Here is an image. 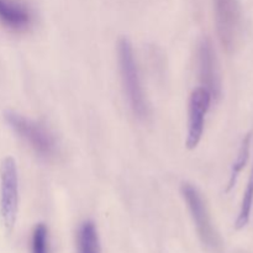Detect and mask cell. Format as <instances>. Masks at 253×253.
Returning a JSON list of instances; mask_svg holds the SVG:
<instances>
[{"label":"cell","mask_w":253,"mask_h":253,"mask_svg":"<svg viewBox=\"0 0 253 253\" xmlns=\"http://www.w3.org/2000/svg\"><path fill=\"white\" fill-rule=\"evenodd\" d=\"M31 253H51L48 227L43 222H40L34 227L31 234Z\"/></svg>","instance_id":"12"},{"label":"cell","mask_w":253,"mask_h":253,"mask_svg":"<svg viewBox=\"0 0 253 253\" xmlns=\"http://www.w3.org/2000/svg\"><path fill=\"white\" fill-rule=\"evenodd\" d=\"M214 12L220 43L227 53H232L241 42L244 27L240 0H214Z\"/></svg>","instance_id":"4"},{"label":"cell","mask_w":253,"mask_h":253,"mask_svg":"<svg viewBox=\"0 0 253 253\" xmlns=\"http://www.w3.org/2000/svg\"><path fill=\"white\" fill-rule=\"evenodd\" d=\"M253 210V167L250 174L249 182H247L246 189L244 192V197H242L241 207H240V211L237 214L236 220H235V229L242 230L244 227L247 226V224L251 220Z\"/></svg>","instance_id":"11"},{"label":"cell","mask_w":253,"mask_h":253,"mask_svg":"<svg viewBox=\"0 0 253 253\" xmlns=\"http://www.w3.org/2000/svg\"><path fill=\"white\" fill-rule=\"evenodd\" d=\"M212 96L204 86L195 88L192 91L188 106V130L185 146L188 150H194L200 143L204 133L205 116L211 105Z\"/></svg>","instance_id":"6"},{"label":"cell","mask_w":253,"mask_h":253,"mask_svg":"<svg viewBox=\"0 0 253 253\" xmlns=\"http://www.w3.org/2000/svg\"><path fill=\"white\" fill-rule=\"evenodd\" d=\"M0 22L12 31L24 32L34 24V14L22 0H0Z\"/></svg>","instance_id":"8"},{"label":"cell","mask_w":253,"mask_h":253,"mask_svg":"<svg viewBox=\"0 0 253 253\" xmlns=\"http://www.w3.org/2000/svg\"><path fill=\"white\" fill-rule=\"evenodd\" d=\"M180 194L187 203L188 210L190 212L193 222L197 229L202 244L209 251L214 253H220L222 251V241L217 232L216 227L212 224L207 202L203 198L202 193L190 183L185 182L180 185Z\"/></svg>","instance_id":"2"},{"label":"cell","mask_w":253,"mask_h":253,"mask_svg":"<svg viewBox=\"0 0 253 253\" xmlns=\"http://www.w3.org/2000/svg\"><path fill=\"white\" fill-rule=\"evenodd\" d=\"M118 59L121 81L131 110L138 119H146L148 116L147 99L141 83L132 44L126 37H121L118 42Z\"/></svg>","instance_id":"1"},{"label":"cell","mask_w":253,"mask_h":253,"mask_svg":"<svg viewBox=\"0 0 253 253\" xmlns=\"http://www.w3.org/2000/svg\"><path fill=\"white\" fill-rule=\"evenodd\" d=\"M77 253H101L98 227L91 220H85L78 227L76 237Z\"/></svg>","instance_id":"9"},{"label":"cell","mask_w":253,"mask_h":253,"mask_svg":"<svg viewBox=\"0 0 253 253\" xmlns=\"http://www.w3.org/2000/svg\"><path fill=\"white\" fill-rule=\"evenodd\" d=\"M251 141H252L251 133H247V135L244 137V140H242L236 158H235L234 163H232L231 173H230V179H229V183H227V188H226L227 193H229L230 190L234 189V187L236 185L237 178H239V175L241 174V172L244 170V168L246 167L247 162H249L250 151H251Z\"/></svg>","instance_id":"10"},{"label":"cell","mask_w":253,"mask_h":253,"mask_svg":"<svg viewBox=\"0 0 253 253\" xmlns=\"http://www.w3.org/2000/svg\"><path fill=\"white\" fill-rule=\"evenodd\" d=\"M198 73L204 86L212 99H217L221 94V74L216 52L209 39H203L198 47Z\"/></svg>","instance_id":"7"},{"label":"cell","mask_w":253,"mask_h":253,"mask_svg":"<svg viewBox=\"0 0 253 253\" xmlns=\"http://www.w3.org/2000/svg\"><path fill=\"white\" fill-rule=\"evenodd\" d=\"M19 212V173L16 162L7 156L0 163V220L7 234L14 230Z\"/></svg>","instance_id":"5"},{"label":"cell","mask_w":253,"mask_h":253,"mask_svg":"<svg viewBox=\"0 0 253 253\" xmlns=\"http://www.w3.org/2000/svg\"><path fill=\"white\" fill-rule=\"evenodd\" d=\"M4 118L11 130L20 138H22L35 151L36 155L42 158H46V160L56 156V138L48 128H46L37 121L25 118L24 115L15 113V111H6L4 114Z\"/></svg>","instance_id":"3"}]
</instances>
